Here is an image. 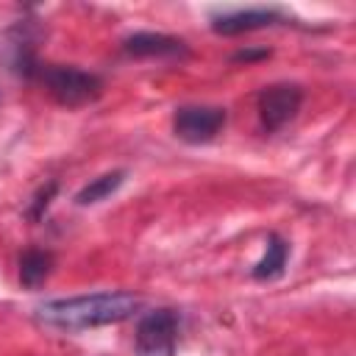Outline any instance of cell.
<instances>
[{"label":"cell","instance_id":"5b68a950","mask_svg":"<svg viewBox=\"0 0 356 356\" xmlns=\"http://www.w3.org/2000/svg\"><path fill=\"white\" fill-rule=\"evenodd\" d=\"M303 92L295 83H273L259 92V120L267 131L284 128L300 108Z\"/></svg>","mask_w":356,"mask_h":356},{"label":"cell","instance_id":"8992f818","mask_svg":"<svg viewBox=\"0 0 356 356\" xmlns=\"http://www.w3.org/2000/svg\"><path fill=\"white\" fill-rule=\"evenodd\" d=\"M122 47L128 56H136V58H184L189 53L184 39H175L167 33H150V31H139L128 36Z\"/></svg>","mask_w":356,"mask_h":356},{"label":"cell","instance_id":"277c9868","mask_svg":"<svg viewBox=\"0 0 356 356\" xmlns=\"http://www.w3.org/2000/svg\"><path fill=\"white\" fill-rule=\"evenodd\" d=\"M225 125V108L220 106H181L172 114V134L189 145L211 142Z\"/></svg>","mask_w":356,"mask_h":356},{"label":"cell","instance_id":"6da1fadb","mask_svg":"<svg viewBox=\"0 0 356 356\" xmlns=\"http://www.w3.org/2000/svg\"><path fill=\"white\" fill-rule=\"evenodd\" d=\"M142 309V298L134 292H92L78 298L47 300L36 309V317L44 325L61 331H86L111 323H122Z\"/></svg>","mask_w":356,"mask_h":356},{"label":"cell","instance_id":"3957f363","mask_svg":"<svg viewBox=\"0 0 356 356\" xmlns=\"http://www.w3.org/2000/svg\"><path fill=\"white\" fill-rule=\"evenodd\" d=\"M178 342V314L172 309H153L147 312L134 337L136 356H175Z\"/></svg>","mask_w":356,"mask_h":356},{"label":"cell","instance_id":"9c48e42d","mask_svg":"<svg viewBox=\"0 0 356 356\" xmlns=\"http://www.w3.org/2000/svg\"><path fill=\"white\" fill-rule=\"evenodd\" d=\"M286 256H289V245L281 239V236H270L267 239V250H264V256L256 261V267H253V278L256 281H270V278H278L281 273H284V267H286Z\"/></svg>","mask_w":356,"mask_h":356},{"label":"cell","instance_id":"ba28073f","mask_svg":"<svg viewBox=\"0 0 356 356\" xmlns=\"http://www.w3.org/2000/svg\"><path fill=\"white\" fill-rule=\"evenodd\" d=\"M50 270H53V256L47 250L31 248L19 259V284L25 289H39L44 284V278L50 275Z\"/></svg>","mask_w":356,"mask_h":356},{"label":"cell","instance_id":"30bf717a","mask_svg":"<svg viewBox=\"0 0 356 356\" xmlns=\"http://www.w3.org/2000/svg\"><path fill=\"white\" fill-rule=\"evenodd\" d=\"M125 181V170H111V172H103L97 175L95 181H89L78 195H75V203L78 206H92V203H100L106 200L108 195H114Z\"/></svg>","mask_w":356,"mask_h":356},{"label":"cell","instance_id":"52a82bcc","mask_svg":"<svg viewBox=\"0 0 356 356\" xmlns=\"http://www.w3.org/2000/svg\"><path fill=\"white\" fill-rule=\"evenodd\" d=\"M281 19V11L275 8H245V11H228L211 19V31L222 36H236L248 31H259L267 25H275Z\"/></svg>","mask_w":356,"mask_h":356},{"label":"cell","instance_id":"7a4b0ae2","mask_svg":"<svg viewBox=\"0 0 356 356\" xmlns=\"http://www.w3.org/2000/svg\"><path fill=\"white\" fill-rule=\"evenodd\" d=\"M42 86L53 95L56 103L67 106V108H81V106H89L100 97L103 92V83L97 75L86 72V70H78V67H70V64H44V67H33V72Z\"/></svg>","mask_w":356,"mask_h":356},{"label":"cell","instance_id":"8fae6325","mask_svg":"<svg viewBox=\"0 0 356 356\" xmlns=\"http://www.w3.org/2000/svg\"><path fill=\"white\" fill-rule=\"evenodd\" d=\"M256 56H267V50H259V53H253V50H242V53L234 56V61H250V58H256Z\"/></svg>","mask_w":356,"mask_h":356}]
</instances>
